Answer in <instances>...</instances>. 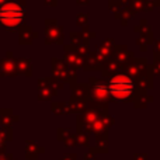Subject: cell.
<instances>
[{
	"instance_id": "obj_1",
	"label": "cell",
	"mask_w": 160,
	"mask_h": 160,
	"mask_svg": "<svg viewBox=\"0 0 160 160\" xmlns=\"http://www.w3.org/2000/svg\"><path fill=\"white\" fill-rule=\"evenodd\" d=\"M133 90H135V84H133L132 79L125 75L115 76L108 86V93L117 100H125L131 97Z\"/></svg>"
},
{
	"instance_id": "obj_2",
	"label": "cell",
	"mask_w": 160,
	"mask_h": 160,
	"mask_svg": "<svg viewBox=\"0 0 160 160\" xmlns=\"http://www.w3.org/2000/svg\"><path fill=\"white\" fill-rule=\"evenodd\" d=\"M24 18V11L14 3H7L0 8V21L4 27H17Z\"/></svg>"
}]
</instances>
